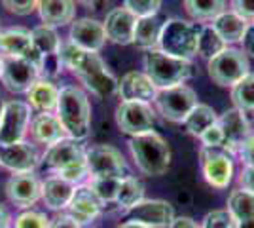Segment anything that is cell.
Returning <instances> with one entry per match:
<instances>
[{
	"mask_svg": "<svg viewBox=\"0 0 254 228\" xmlns=\"http://www.w3.org/2000/svg\"><path fill=\"white\" fill-rule=\"evenodd\" d=\"M61 61L74 73L87 89H91L97 97L108 99L118 91V82L114 76L106 71L103 59L97 52H87L74 44H61Z\"/></svg>",
	"mask_w": 254,
	"mask_h": 228,
	"instance_id": "1",
	"label": "cell"
},
{
	"mask_svg": "<svg viewBox=\"0 0 254 228\" xmlns=\"http://www.w3.org/2000/svg\"><path fill=\"white\" fill-rule=\"evenodd\" d=\"M57 118L61 120L68 137L82 141L91 131V107L80 87L64 86L57 97Z\"/></svg>",
	"mask_w": 254,
	"mask_h": 228,
	"instance_id": "2",
	"label": "cell"
},
{
	"mask_svg": "<svg viewBox=\"0 0 254 228\" xmlns=\"http://www.w3.org/2000/svg\"><path fill=\"white\" fill-rule=\"evenodd\" d=\"M129 151L137 167L148 177H159L169 169L171 149L167 141L156 131L135 135L129 141Z\"/></svg>",
	"mask_w": 254,
	"mask_h": 228,
	"instance_id": "3",
	"label": "cell"
},
{
	"mask_svg": "<svg viewBox=\"0 0 254 228\" xmlns=\"http://www.w3.org/2000/svg\"><path fill=\"white\" fill-rule=\"evenodd\" d=\"M144 75L158 89L184 84L193 75V65L188 59H180L161 50H148V54L144 55Z\"/></svg>",
	"mask_w": 254,
	"mask_h": 228,
	"instance_id": "4",
	"label": "cell"
},
{
	"mask_svg": "<svg viewBox=\"0 0 254 228\" xmlns=\"http://www.w3.org/2000/svg\"><path fill=\"white\" fill-rule=\"evenodd\" d=\"M201 25L188 23L184 19H169L161 25L159 50L169 55L190 61L197 54V42L201 34Z\"/></svg>",
	"mask_w": 254,
	"mask_h": 228,
	"instance_id": "5",
	"label": "cell"
},
{
	"mask_svg": "<svg viewBox=\"0 0 254 228\" xmlns=\"http://www.w3.org/2000/svg\"><path fill=\"white\" fill-rule=\"evenodd\" d=\"M249 69L247 54L235 48H226L209 59V76L214 84L222 87H233L243 76L249 75Z\"/></svg>",
	"mask_w": 254,
	"mask_h": 228,
	"instance_id": "6",
	"label": "cell"
},
{
	"mask_svg": "<svg viewBox=\"0 0 254 228\" xmlns=\"http://www.w3.org/2000/svg\"><path fill=\"white\" fill-rule=\"evenodd\" d=\"M156 105H158L159 114L169 122L180 124L191 112V109L197 105V95L191 87L179 84V86L158 89L156 95Z\"/></svg>",
	"mask_w": 254,
	"mask_h": 228,
	"instance_id": "7",
	"label": "cell"
},
{
	"mask_svg": "<svg viewBox=\"0 0 254 228\" xmlns=\"http://www.w3.org/2000/svg\"><path fill=\"white\" fill-rule=\"evenodd\" d=\"M201 169L207 183L214 188H226L233 175V152L224 147H203L199 152Z\"/></svg>",
	"mask_w": 254,
	"mask_h": 228,
	"instance_id": "8",
	"label": "cell"
},
{
	"mask_svg": "<svg viewBox=\"0 0 254 228\" xmlns=\"http://www.w3.org/2000/svg\"><path fill=\"white\" fill-rule=\"evenodd\" d=\"M118 128L129 135H140L152 131L156 124L154 110L144 101H122L116 109Z\"/></svg>",
	"mask_w": 254,
	"mask_h": 228,
	"instance_id": "9",
	"label": "cell"
},
{
	"mask_svg": "<svg viewBox=\"0 0 254 228\" xmlns=\"http://www.w3.org/2000/svg\"><path fill=\"white\" fill-rule=\"evenodd\" d=\"M2 84L6 86L8 91L11 93H27L40 78V71L38 67L29 63L27 59L21 57H2Z\"/></svg>",
	"mask_w": 254,
	"mask_h": 228,
	"instance_id": "10",
	"label": "cell"
},
{
	"mask_svg": "<svg viewBox=\"0 0 254 228\" xmlns=\"http://www.w3.org/2000/svg\"><path fill=\"white\" fill-rule=\"evenodd\" d=\"M85 163L89 177H122L126 160L122 152L110 145H95L85 151Z\"/></svg>",
	"mask_w": 254,
	"mask_h": 228,
	"instance_id": "11",
	"label": "cell"
},
{
	"mask_svg": "<svg viewBox=\"0 0 254 228\" xmlns=\"http://www.w3.org/2000/svg\"><path fill=\"white\" fill-rule=\"evenodd\" d=\"M31 124V105L23 101H8L0 122V145L23 141Z\"/></svg>",
	"mask_w": 254,
	"mask_h": 228,
	"instance_id": "12",
	"label": "cell"
},
{
	"mask_svg": "<svg viewBox=\"0 0 254 228\" xmlns=\"http://www.w3.org/2000/svg\"><path fill=\"white\" fill-rule=\"evenodd\" d=\"M32 42L38 48V52L42 55V67H40V75L48 76H57L59 69L63 65L61 61V38L57 36L53 27L48 25H40L34 31H31Z\"/></svg>",
	"mask_w": 254,
	"mask_h": 228,
	"instance_id": "13",
	"label": "cell"
},
{
	"mask_svg": "<svg viewBox=\"0 0 254 228\" xmlns=\"http://www.w3.org/2000/svg\"><path fill=\"white\" fill-rule=\"evenodd\" d=\"M127 217L146 228H165L175 221V207L165 200H142L127 209Z\"/></svg>",
	"mask_w": 254,
	"mask_h": 228,
	"instance_id": "14",
	"label": "cell"
},
{
	"mask_svg": "<svg viewBox=\"0 0 254 228\" xmlns=\"http://www.w3.org/2000/svg\"><path fill=\"white\" fill-rule=\"evenodd\" d=\"M0 52L10 57H21L27 59L34 67H42V55L38 52V48L32 42V34L27 29H8L4 33H0Z\"/></svg>",
	"mask_w": 254,
	"mask_h": 228,
	"instance_id": "15",
	"label": "cell"
},
{
	"mask_svg": "<svg viewBox=\"0 0 254 228\" xmlns=\"http://www.w3.org/2000/svg\"><path fill=\"white\" fill-rule=\"evenodd\" d=\"M6 194L13 206L27 209L42 198V183L32 171L13 173L6 183Z\"/></svg>",
	"mask_w": 254,
	"mask_h": 228,
	"instance_id": "16",
	"label": "cell"
},
{
	"mask_svg": "<svg viewBox=\"0 0 254 228\" xmlns=\"http://www.w3.org/2000/svg\"><path fill=\"white\" fill-rule=\"evenodd\" d=\"M38 163H40L38 152L29 143L19 141L11 145H0V165L13 173L34 171Z\"/></svg>",
	"mask_w": 254,
	"mask_h": 228,
	"instance_id": "17",
	"label": "cell"
},
{
	"mask_svg": "<svg viewBox=\"0 0 254 228\" xmlns=\"http://www.w3.org/2000/svg\"><path fill=\"white\" fill-rule=\"evenodd\" d=\"M85 160V149L84 145L78 141V139H61L55 145L48 147V151L44 154V163L55 169V171H61L68 165H74L78 162H84Z\"/></svg>",
	"mask_w": 254,
	"mask_h": 228,
	"instance_id": "18",
	"label": "cell"
},
{
	"mask_svg": "<svg viewBox=\"0 0 254 228\" xmlns=\"http://www.w3.org/2000/svg\"><path fill=\"white\" fill-rule=\"evenodd\" d=\"M68 38L74 46L82 48V50L99 52L106 42L105 25L101 21H97V19H89V17L78 19V21L72 23Z\"/></svg>",
	"mask_w": 254,
	"mask_h": 228,
	"instance_id": "19",
	"label": "cell"
},
{
	"mask_svg": "<svg viewBox=\"0 0 254 228\" xmlns=\"http://www.w3.org/2000/svg\"><path fill=\"white\" fill-rule=\"evenodd\" d=\"M103 209V202L95 196V192L89 188V185H82L74 188V194L68 202V215L80 225L93 223Z\"/></svg>",
	"mask_w": 254,
	"mask_h": 228,
	"instance_id": "20",
	"label": "cell"
},
{
	"mask_svg": "<svg viewBox=\"0 0 254 228\" xmlns=\"http://www.w3.org/2000/svg\"><path fill=\"white\" fill-rule=\"evenodd\" d=\"M138 17L129 11L124 6V8H116L112 10L108 15H106V21L103 23L106 31V38H110L112 42L116 44H131L133 42V36H135V27H137Z\"/></svg>",
	"mask_w": 254,
	"mask_h": 228,
	"instance_id": "21",
	"label": "cell"
},
{
	"mask_svg": "<svg viewBox=\"0 0 254 228\" xmlns=\"http://www.w3.org/2000/svg\"><path fill=\"white\" fill-rule=\"evenodd\" d=\"M218 124L224 133V149L235 152L243 141L251 135V124L245 116L243 110L232 109L226 110L222 116L218 118Z\"/></svg>",
	"mask_w": 254,
	"mask_h": 228,
	"instance_id": "22",
	"label": "cell"
},
{
	"mask_svg": "<svg viewBox=\"0 0 254 228\" xmlns=\"http://www.w3.org/2000/svg\"><path fill=\"white\" fill-rule=\"evenodd\" d=\"M118 93L124 101H156L158 87L152 84L146 75L142 73H127L122 82L118 84Z\"/></svg>",
	"mask_w": 254,
	"mask_h": 228,
	"instance_id": "23",
	"label": "cell"
},
{
	"mask_svg": "<svg viewBox=\"0 0 254 228\" xmlns=\"http://www.w3.org/2000/svg\"><path fill=\"white\" fill-rule=\"evenodd\" d=\"M36 10L40 13V19L48 27H63L72 23L76 13L74 0H38Z\"/></svg>",
	"mask_w": 254,
	"mask_h": 228,
	"instance_id": "24",
	"label": "cell"
},
{
	"mask_svg": "<svg viewBox=\"0 0 254 228\" xmlns=\"http://www.w3.org/2000/svg\"><path fill=\"white\" fill-rule=\"evenodd\" d=\"M64 128L61 124V120L57 116H53L50 112H40L36 114L31 122V135L36 143H42L52 147L57 141L64 139Z\"/></svg>",
	"mask_w": 254,
	"mask_h": 228,
	"instance_id": "25",
	"label": "cell"
},
{
	"mask_svg": "<svg viewBox=\"0 0 254 228\" xmlns=\"http://www.w3.org/2000/svg\"><path fill=\"white\" fill-rule=\"evenodd\" d=\"M76 185L68 183L63 177H50L42 183V200L50 209H64L68 207V202L74 194Z\"/></svg>",
	"mask_w": 254,
	"mask_h": 228,
	"instance_id": "26",
	"label": "cell"
},
{
	"mask_svg": "<svg viewBox=\"0 0 254 228\" xmlns=\"http://www.w3.org/2000/svg\"><path fill=\"white\" fill-rule=\"evenodd\" d=\"M228 209L237 228H254V194L249 190H233L228 198Z\"/></svg>",
	"mask_w": 254,
	"mask_h": 228,
	"instance_id": "27",
	"label": "cell"
},
{
	"mask_svg": "<svg viewBox=\"0 0 254 228\" xmlns=\"http://www.w3.org/2000/svg\"><path fill=\"white\" fill-rule=\"evenodd\" d=\"M212 29L220 34L226 44L241 42L249 23L243 17H239L235 11H222L218 17L212 19Z\"/></svg>",
	"mask_w": 254,
	"mask_h": 228,
	"instance_id": "28",
	"label": "cell"
},
{
	"mask_svg": "<svg viewBox=\"0 0 254 228\" xmlns=\"http://www.w3.org/2000/svg\"><path fill=\"white\" fill-rule=\"evenodd\" d=\"M29 103L40 112H53L57 109V97H59V89L53 86L48 80H38L34 86L27 91Z\"/></svg>",
	"mask_w": 254,
	"mask_h": 228,
	"instance_id": "29",
	"label": "cell"
},
{
	"mask_svg": "<svg viewBox=\"0 0 254 228\" xmlns=\"http://www.w3.org/2000/svg\"><path fill=\"white\" fill-rule=\"evenodd\" d=\"M159 33H161V23L156 19V15L138 17L133 44H137L142 50H156V46L159 44Z\"/></svg>",
	"mask_w": 254,
	"mask_h": 228,
	"instance_id": "30",
	"label": "cell"
},
{
	"mask_svg": "<svg viewBox=\"0 0 254 228\" xmlns=\"http://www.w3.org/2000/svg\"><path fill=\"white\" fill-rule=\"evenodd\" d=\"M218 118H216V112L209 107V105H195L191 112L186 116L184 120V126H186V131L193 135V137H201V133L207 128H211L212 124H216Z\"/></svg>",
	"mask_w": 254,
	"mask_h": 228,
	"instance_id": "31",
	"label": "cell"
},
{
	"mask_svg": "<svg viewBox=\"0 0 254 228\" xmlns=\"http://www.w3.org/2000/svg\"><path fill=\"white\" fill-rule=\"evenodd\" d=\"M186 11L197 21H212L226 8V0H184Z\"/></svg>",
	"mask_w": 254,
	"mask_h": 228,
	"instance_id": "32",
	"label": "cell"
},
{
	"mask_svg": "<svg viewBox=\"0 0 254 228\" xmlns=\"http://www.w3.org/2000/svg\"><path fill=\"white\" fill-rule=\"evenodd\" d=\"M232 99L235 103V109L243 112H254V73L243 76L232 87Z\"/></svg>",
	"mask_w": 254,
	"mask_h": 228,
	"instance_id": "33",
	"label": "cell"
},
{
	"mask_svg": "<svg viewBox=\"0 0 254 228\" xmlns=\"http://www.w3.org/2000/svg\"><path fill=\"white\" fill-rule=\"evenodd\" d=\"M142 200H144V186H142V183L135 177H122L116 194L118 204L129 209V207L137 206L138 202H142Z\"/></svg>",
	"mask_w": 254,
	"mask_h": 228,
	"instance_id": "34",
	"label": "cell"
},
{
	"mask_svg": "<svg viewBox=\"0 0 254 228\" xmlns=\"http://www.w3.org/2000/svg\"><path fill=\"white\" fill-rule=\"evenodd\" d=\"M226 48H228V44L224 42V38L212 29L211 25L203 27L201 34H199V42H197V54L205 59H212L214 55L220 54Z\"/></svg>",
	"mask_w": 254,
	"mask_h": 228,
	"instance_id": "35",
	"label": "cell"
},
{
	"mask_svg": "<svg viewBox=\"0 0 254 228\" xmlns=\"http://www.w3.org/2000/svg\"><path fill=\"white\" fill-rule=\"evenodd\" d=\"M120 181H122V177H91L89 179V188L95 192V196L103 204L105 202H116Z\"/></svg>",
	"mask_w": 254,
	"mask_h": 228,
	"instance_id": "36",
	"label": "cell"
},
{
	"mask_svg": "<svg viewBox=\"0 0 254 228\" xmlns=\"http://www.w3.org/2000/svg\"><path fill=\"white\" fill-rule=\"evenodd\" d=\"M124 6L137 17H150L159 11L161 0H124Z\"/></svg>",
	"mask_w": 254,
	"mask_h": 228,
	"instance_id": "37",
	"label": "cell"
},
{
	"mask_svg": "<svg viewBox=\"0 0 254 228\" xmlns=\"http://www.w3.org/2000/svg\"><path fill=\"white\" fill-rule=\"evenodd\" d=\"M50 219L44 215L42 211H23L19 217L15 219V228H48Z\"/></svg>",
	"mask_w": 254,
	"mask_h": 228,
	"instance_id": "38",
	"label": "cell"
},
{
	"mask_svg": "<svg viewBox=\"0 0 254 228\" xmlns=\"http://www.w3.org/2000/svg\"><path fill=\"white\" fill-rule=\"evenodd\" d=\"M201 228H237V225L230 209H216L205 217Z\"/></svg>",
	"mask_w": 254,
	"mask_h": 228,
	"instance_id": "39",
	"label": "cell"
},
{
	"mask_svg": "<svg viewBox=\"0 0 254 228\" xmlns=\"http://www.w3.org/2000/svg\"><path fill=\"white\" fill-rule=\"evenodd\" d=\"M2 6L15 15H29L36 10L38 0H2Z\"/></svg>",
	"mask_w": 254,
	"mask_h": 228,
	"instance_id": "40",
	"label": "cell"
},
{
	"mask_svg": "<svg viewBox=\"0 0 254 228\" xmlns=\"http://www.w3.org/2000/svg\"><path fill=\"white\" fill-rule=\"evenodd\" d=\"M59 173V177H63V179H66L68 183H72V185H76V183H82L85 177H87V163L84 162H78L74 163V165H68V167H64V169H61V171H57Z\"/></svg>",
	"mask_w": 254,
	"mask_h": 228,
	"instance_id": "41",
	"label": "cell"
},
{
	"mask_svg": "<svg viewBox=\"0 0 254 228\" xmlns=\"http://www.w3.org/2000/svg\"><path fill=\"white\" fill-rule=\"evenodd\" d=\"M199 139L203 141L205 147H224V133H222L220 124L216 122V124H212L211 128H207V130L201 133Z\"/></svg>",
	"mask_w": 254,
	"mask_h": 228,
	"instance_id": "42",
	"label": "cell"
},
{
	"mask_svg": "<svg viewBox=\"0 0 254 228\" xmlns=\"http://www.w3.org/2000/svg\"><path fill=\"white\" fill-rule=\"evenodd\" d=\"M233 11L245 21H254V0H232Z\"/></svg>",
	"mask_w": 254,
	"mask_h": 228,
	"instance_id": "43",
	"label": "cell"
},
{
	"mask_svg": "<svg viewBox=\"0 0 254 228\" xmlns=\"http://www.w3.org/2000/svg\"><path fill=\"white\" fill-rule=\"evenodd\" d=\"M239 154L247 165H254V135H249L245 139L243 145L239 147Z\"/></svg>",
	"mask_w": 254,
	"mask_h": 228,
	"instance_id": "44",
	"label": "cell"
},
{
	"mask_svg": "<svg viewBox=\"0 0 254 228\" xmlns=\"http://www.w3.org/2000/svg\"><path fill=\"white\" fill-rule=\"evenodd\" d=\"M239 185L243 186V190H249L254 194V165H247L241 175H239Z\"/></svg>",
	"mask_w": 254,
	"mask_h": 228,
	"instance_id": "45",
	"label": "cell"
},
{
	"mask_svg": "<svg viewBox=\"0 0 254 228\" xmlns=\"http://www.w3.org/2000/svg\"><path fill=\"white\" fill-rule=\"evenodd\" d=\"M48 228H82L80 223H76L70 215H59L53 221H50V227Z\"/></svg>",
	"mask_w": 254,
	"mask_h": 228,
	"instance_id": "46",
	"label": "cell"
},
{
	"mask_svg": "<svg viewBox=\"0 0 254 228\" xmlns=\"http://www.w3.org/2000/svg\"><path fill=\"white\" fill-rule=\"evenodd\" d=\"M243 50L247 55H253L254 57V25H249L247 27V31H245V36H243Z\"/></svg>",
	"mask_w": 254,
	"mask_h": 228,
	"instance_id": "47",
	"label": "cell"
},
{
	"mask_svg": "<svg viewBox=\"0 0 254 228\" xmlns=\"http://www.w3.org/2000/svg\"><path fill=\"white\" fill-rule=\"evenodd\" d=\"M169 228H201L199 225H195L190 217H175V221L171 223Z\"/></svg>",
	"mask_w": 254,
	"mask_h": 228,
	"instance_id": "48",
	"label": "cell"
},
{
	"mask_svg": "<svg viewBox=\"0 0 254 228\" xmlns=\"http://www.w3.org/2000/svg\"><path fill=\"white\" fill-rule=\"evenodd\" d=\"M11 225V219H10V213H8V209L0 204V228H10Z\"/></svg>",
	"mask_w": 254,
	"mask_h": 228,
	"instance_id": "49",
	"label": "cell"
},
{
	"mask_svg": "<svg viewBox=\"0 0 254 228\" xmlns=\"http://www.w3.org/2000/svg\"><path fill=\"white\" fill-rule=\"evenodd\" d=\"M85 6H89L91 10H101L103 6H105L108 0H82Z\"/></svg>",
	"mask_w": 254,
	"mask_h": 228,
	"instance_id": "50",
	"label": "cell"
},
{
	"mask_svg": "<svg viewBox=\"0 0 254 228\" xmlns=\"http://www.w3.org/2000/svg\"><path fill=\"white\" fill-rule=\"evenodd\" d=\"M118 228H146V227H142V225H138V223H133V221H129V223H124L122 227H118Z\"/></svg>",
	"mask_w": 254,
	"mask_h": 228,
	"instance_id": "51",
	"label": "cell"
},
{
	"mask_svg": "<svg viewBox=\"0 0 254 228\" xmlns=\"http://www.w3.org/2000/svg\"><path fill=\"white\" fill-rule=\"evenodd\" d=\"M4 105H6V103L0 99V122H2V114H4Z\"/></svg>",
	"mask_w": 254,
	"mask_h": 228,
	"instance_id": "52",
	"label": "cell"
},
{
	"mask_svg": "<svg viewBox=\"0 0 254 228\" xmlns=\"http://www.w3.org/2000/svg\"><path fill=\"white\" fill-rule=\"evenodd\" d=\"M0 73H2V57H0Z\"/></svg>",
	"mask_w": 254,
	"mask_h": 228,
	"instance_id": "53",
	"label": "cell"
}]
</instances>
